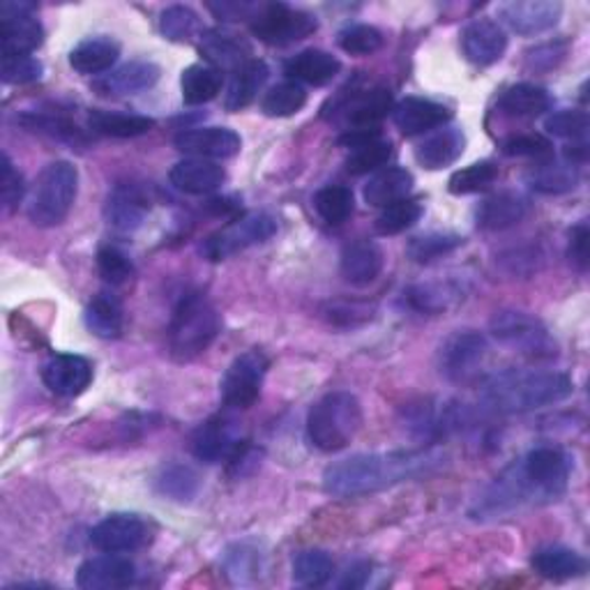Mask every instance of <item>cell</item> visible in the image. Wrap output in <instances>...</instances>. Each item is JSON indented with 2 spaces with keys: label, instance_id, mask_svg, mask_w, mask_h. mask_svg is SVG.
<instances>
[{
  "label": "cell",
  "instance_id": "cell-17",
  "mask_svg": "<svg viewBox=\"0 0 590 590\" xmlns=\"http://www.w3.org/2000/svg\"><path fill=\"white\" fill-rule=\"evenodd\" d=\"M508 49L506 29L491 19H475L462 31V52L473 65H493Z\"/></svg>",
  "mask_w": 590,
  "mask_h": 590
},
{
  "label": "cell",
  "instance_id": "cell-12",
  "mask_svg": "<svg viewBox=\"0 0 590 590\" xmlns=\"http://www.w3.org/2000/svg\"><path fill=\"white\" fill-rule=\"evenodd\" d=\"M150 540V529L139 514L116 512L104 517L100 524L90 531V542L102 554H129L146 547Z\"/></svg>",
  "mask_w": 590,
  "mask_h": 590
},
{
  "label": "cell",
  "instance_id": "cell-24",
  "mask_svg": "<svg viewBox=\"0 0 590 590\" xmlns=\"http://www.w3.org/2000/svg\"><path fill=\"white\" fill-rule=\"evenodd\" d=\"M383 263V249L374 240H353L342 252V277L353 286H367L381 275Z\"/></svg>",
  "mask_w": 590,
  "mask_h": 590
},
{
  "label": "cell",
  "instance_id": "cell-53",
  "mask_svg": "<svg viewBox=\"0 0 590 590\" xmlns=\"http://www.w3.org/2000/svg\"><path fill=\"white\" fill-rule=\"evenodd\" d=\"M326 319L334 326H360V324H367L372 316H374V309L370 305H362V303H330L326 307Z\"/></svg>",
  "mask_w": 590,
  "mask_h": 590
},
{
  "label": "cell",
  "instance_id": "cell-45",
  "mask_svg": "<svg viewBox=\"0 0 590 590\" xmlns=\"http://www.w3.org/2000/svg\"><path fill=\"white\" fill-rule=\"evenodd\" d=\"M462 245H464V238L455 234H427L408 242L406 252L416 263H431L450 252H455V249Z\"/></svg>",
  "mask_w": 590,
  "mask_h": 590
},
{
  "label": "cell",
  "instance_id": "cell-55",
  "mask_svg": "<svg viewBox=\"0 0 590 590\" xmlns=\"http://www.w3.org/2000/svg\"><path fill=\"white\" fill-rule=\"evenodd\" d=\"M21 125H26L33 132H44L58 136V139H79L81 132L77 129V125H72L70 121L65 118H56V116H35V113H26V116H21Z\"/></svg>",
  "mask_w": 590,
  "mask_h": 590
},
{
  "label": "cell",
  "instance_id": "cell-8",
  "mask_svg": "<svg viewBox=\"0 0 590 590\" xmlns=\"http://www.w3.org/2000/svg\"><path fill=\"white\" fill-rule=\"evenodd\" d=\"M268 367H270V360L263 351L252 349V351L240 353L222 376V383H219L222 401L229 408H238V411H245V408L254 406L261 397Z\"/></svg>",
  "mask_w": 590,
  "mask_h": 590
},
{
  "label": "cell",
  "instance_id": "cell-14",
  "mask_svg": "<svg viewBox=\"0 0 590 590\" xmlns=\"http://www.w3.org/2000/svg\"><path fill=\"white\" fill-rule=\"evenodd\" d=\"M245 441L236 422L226 416H213L206 422H201L192 436V452L198 462L217 464L222 459H231L236 450Z\"/></svg>",
  "mask_w": 590,
  "mask_h": 590
},
{
  "label": "cell",
  "instance_id": "cell-27",
  "mask_svg": "<svg viewBox=\"0 0 590 590\" xmlns=\"http://www.w3.org/2000/svg\"><path fill=\"white\" fill-rule=\"evenodd\" d=\"M198 49L215 70H238L242 63L249 60V54H252V47L229 31L203 33Z\"/></svg>",
  "mask_w": 590,
  "mask_h": 590
},
{
  "label": "cell",
  "instance_id": "cell-5",
  "mask_svg": "<svg viewBox=\"0 0 590 590\" xmlns=\"http://www.w3.org/2000/svg\"><path fill=\"white\" fill-rule=\"evenodd\" d=\"M79 192V171L72 162H52L39 173L31 203L29 217L35 226L52 229L70 215Z\"/></svg>",
  "mask_w": 590,
  "mask_h": 590
},
{
  "label": "cell",
  "instance_id": "cell-11",
  "mask_svg": "<svg viewBox=\"0 0 590 590\" xmlns=\"http://www.w3.org/2000/svg\"><path fill=\"white\" fill-rule=\"evenodd\" d=\"M31 3H3L0 5V47L3 56H33L42 47L44 29L35 19Z\"/></svg>",
  "mask_w": 590,
  "mask_h": 590
},
{
  "label": "cell",
  "instance_id": "cell-25",
  "mask_svg": "<svg viewBox=\"0 0 590 590\" xmlns=\"http://www.w3.org/2000/svg\"><path fill=\"white\" fill-rule=\"evenodd\" d=\"M393 109L395 104L390 90L372 88L353 95L339 111L344 113V121L351 125V129H374L383 118H388Z\"/></svg>",
  "mask_w": 590,
  "mask_h": 590
},
{
  "label": "cell",
  "instance_id": "cell-31",
  "mask_svg": "<svg viewBox=\"0 0 590 590\" xmlns=\"http://www.w3.org/2000/svg\"><path fill=\"white\" fill-rule=\"evenodd\" d=\"M535 572L552 581L577 579L586 572V558L570 547H544L533 554Z\"/></svg>",
  "mask_w": 590,
  "mask_h": 590
},
{
  "label": "cell",
  "instance_id": "cell-20",
  "mask_svg": "<svg viewBox=\"0 0 590 590\" xmlns=\"http://www.w3.org/2000/svg\"><path fill=\"white\" fill-rule=\"evenodd\" d=\"M160 77H162L160 65H155L150 60H132L116 67V70H111L109 75L100 77L93 83V88L98 90V95H104V98L136 95L152 88L157 81H160Z\"/></svg>",
  "mask_w": 590,
  "mask_h": 590
},
{
  "label": "cell",
  "instance_id": "cell-40",
  "mask_svg": "<svg viewBox=\"0 0 590 590\" xmlns=\"http://www.w3.org/2000/svg\"><path fill=\"white\" fill-rule=\"evenodd\" d=\"M305 104H307V90L295 81H284L272 86L263 95L261 111L270 118H288L303 111Z\"/></svg>",
  "mask_w": 590,
  "mask_h": 590
},
{
  "label": "cell",
  "instance_id": "cell-38",
  "mask_svg": "<svg viewBox=\"0 0 590 590\" xmlns=\"http://www.w3.org/2000/svg\"><path fill=\"white\" fill-rule=\"evenodd\" d=\"M529 185L533 192L537 194H565L572 192L579 185V169L575 164H556V162H547L535 167L529 175Z\"/></svg>",
  "mask_w": 590,
  "mask_h": 590
},
{
  "label": "cell",
  "instance_id": "cell-60",
  "mask_svg": "<svg viewBox=\"0 0 590 590\" xmlns=\"http://www.w3.org/2000/svg\"><path fill=\"white\" fill-rule=\"evenodd\" d=\"M367 579H370V565H355L353 570H349L347 579L339 586H342V588H362L367 583Z\"/></svg>",
  "mask_w": 590,
  "mask_h": 590
},
{
  "label": "cell",
  "instance_id": "cell-49",
  "mask_svg": "<svg viewBox=\"0 0 590 590\" xmlns=\"http://www.w3.org/2000/svg\"><path fill=\"white\" fill-rule=\"evenodd\" d=\"M339 47L351 56H372L383 47V33L370 24H353L339 33Z\"/></svg>",
  "mask_w": 590,
  "mask_h": 590
},
{
  "label": "cell",
  "instance_id": "cell-30",
  "mask_svg": "<svg viewBox=\"0 0 590 590\" xmlns=\"http://www.w3.org/2000/svg\"><path fill=\"white\" fill-rule=\"evenodd\" d=\"M121 56V44L111 37H88L79 42L70 54V65L81 75H102L116 65Z\"/></svg>",
  "mask_w": 590,
  "mask_h": 590
},
{
  "label": "cell",
  "instance_id": "cell-15",
  "mask_svg": "<svg viewBox=\"0 0 590 590\" xmlns=\"http://www.w3.org/2000/svg\"><path fill=\"white\" fill-rule=\"evenodd\" d=\"M173 146L180 152L201 157V160H229L240 152L242 139L229 127H196L180 132Z\"/></svg>",
  "mask_w": 590,
  "mask_h": 590
},
{
  "label": "cell",
  "instance_id": "cell-35",
  "mask_svg": "<svg viewBox=\"0 0 590 590\" xmlns=\"http://www.w3.org/2000/svg\"><path fill=\"white\" fill-rule=\"evenodd\" d=\"M155 489L160 496L178 503H190L201 489L198 473L188 464H169L155 478Z\"/></svg>",
  "mask_w": 590,
  "mask_h": 590
},
{
  "label": "cell",
  "instance_id": "cell-57",
  "mask_svg": "<svg viewBox=\"0 0 590 590\" xmlns=\"http://www.w3.org/2000/svg\"><path fill=\"white\" fill-rule=\"evenodd\" d=\"M588 240H590L588 224L579 222L570 231V247H567V257H570V261L581 272H586V268H588Z\"/></svg>",
  "mask_w": 590,
  "mask_h": 590
},
{
  "label": "cell",
  "instance_id": "cell-44",
  "mask_svg": "<svg viewBox=\"0 0 590 590\" xmlns=\"http://www.w3.org/2000/svg\"><path fill=\"white\" fill-rule=\"evenodd\" d=\"M496 178H498V167L493 162H489V160L475 162L466 169H459V171L452 173L447 190H450V194H455V196L485 192L496 183Z\"/></svg>",
  "mask_w": 590,
  "mask_h": 590
},
{
  "label": "cell",
  "instance_id": "cell-47",
  "mask_svg": "<svg viewBox=\"0 0 590 590\" xmlns=\"http://www.w3.org/2000/svg\"><path fill=\"white\" fill-rule=\"evenodd\" d=\"M160 31L171 42H190L201 31V19L188 5H171L160 14Z\"/></svg>",
  "mask_w": 590,
  "mask_h": 590
},
{
  "label": "cell",
  "instance_id": "cell-37",
  "mask_svg": "<svg viewBox=\"0 0 590 590\" xmlns=\"http://www.w3.org/2000/svg\"><path fill=\"white\" fill-rule=\"evenodd\" d=\"M183 102L190 106L213 102L222 90V72L211 65H190L180 77Z\"/></svg>",
  "mask_w": 590,
  "mask_h": 590
},
{
  "label": "cell",
  "instance_id": "cell-19",
  "mask_svg": "<svg viewBox=\"0 0 590 590\" xmlns=\"http://www.w3.org/2000/svg\"><path fill=\"white\" fill-rule=\"evenodd\" d=\"M464 148H466V134L462 132V127L443 125L427 134L416 146V160L427 171H441L455 164L464 155Z\"/></svg>",
  "mask_w": 590,
  "mask_h": 590
},
{
  "label": "cell",
  "instance_id": "cell-34",
  "mask_svg": "<svg viewBox=\"0 0 590 590\" xmlns=\"http://www.w3.org/2000/svg\"><path fill=\"white\" fill-rule=\"evenodd\" d=\"M90 129L113 136V139H134V136L148 134L155 127V121L148 116H136V113H116V111H102L95 109L88 116Z\"/></svg>",
  "mask_w": 590,
  "mask_h": 590
},
{
  "label": "cell",
  "instance_id": "cell-29",
  "mask_svg": "<svg viewBox=\"0 0 590 590\" xmlns=\"http://www.w3.org/2000/svg\"><path fill=\"white\" fill-rule=\"evenodd\" d=\"M268 75H270V70L263 60L249 58L247 63H242L238 70H234L229 88H226V98H224L226 111L236 113V111L247 109L249 104H252L263 90Z\"/></svg>",
  "mask_w": 590,
  "mask_h": 590
},
{
  "label": "cell",
  "instance_id": "cell-28",
  "mask_svg": "<svg viewBox=\"0 0 590 590\" xmlns=\"http://www.w3.org/2000/svg\"><path fill=\"white\" fill-rule=\"evenodd\" d=\"M413 173L406 171L401 167H390V169H381L378 173H374L365 190H362V196L374 208H388L397 201L408 198V194L413 192Z\"/></svg>",
  "mask_w": 590,
  "mask_h": 590
},
{
  "label": "cell",
  "instance_id": "cell-41",
  "mask_svg": "<svg viewBox=\"0 0 590 590\" xmlns=\"http://www.w3.org/2000/svg\"><path fill=\"white\" fill-rule=\"evenodd\" d=\"M334 563L324 549H305L293 558V581L305 588H319L330 581Z\"/></svg>",
  "mask_w": 590,
  "mask_h": 590
},
{
  "label": "cell",
  "instance_id": "cell-48",
  "mask_svg": "<svg viewBox=\"0 0 590 590\" xmlns=\"http://www.w3.org/2000/svg\"><path fill=\"white\" fill-rule=\"evenodd\" d=\"M588 127H590L588 113L579 111V109L556 111L547 121H544V129H547V134L558 136V139H570L575 144L586 139Z\"/></svg>",
  "mask_w": 590,
  "mask_h": 590
},
{
  "label": "cell",
  "instance_id": "cell-42",
  "mask_svg": "<svg viewBox=\"0 0 590 590\" xmlns=\"http://www.w3.org/2000/svg\"><path fill=\"white\" fill-rule=\"evenodd\" d=\"M424 213L422 201L418 198H404L393 203V206L383 208V213L376 217L374 229L378 236H397L404 234L406 229H411L420 222Z\"/></svg>",
  "mask_w": 590,
  "mask_h": 590
},
{
  "label": "cell",
  "instance_id": "cell-54",
  "mask_svg": "<svg viewBox=\"0 0 590 590\" xmlns=\"http://www.w3.org/2000/svg\"><path fill=\"white\" fill-rule=\"evenodd\" d=\"M3 173H0V196H3V206L5 211H14L19 206V201L24 198L26 185H24V175L19 173V169L12 164L10 155H3Z\"/></svg>",
  "mask_w": 590,
  "mask_h": 590
},
{
  "label": "cell",
  "instance_id": "cell-1",
  "mask_svg": "<svg viewBox=\"0 0 590 590\" xmlns=\"http://www.w3.org/2000/svg\"><path fill=\"white\" fill-rule=\"evenodd\" d=\"M445 462L441 450H399L353 455L334 462L324 473V489L337 498H358L376 493L399 483L427 478Z\"/></svg>",
  "mask_w": 590,
  "mask_h": 590
},
{
  "label": "cell",
  "instance_id": "cell-46",
  "mask_svg": "<svg viewBox=\"0 0 590 590\" xmlns=\"http://www.w3.org/2000/svg\"><path fill=\"white\" fill-rule=\"evenodd\" d=\"M395 148L390 141L376 139L365 146H358L351 150L349 160H347V171L353 175H365L372 171H378L381 167L388 164L393 160Z\"/></svg>",
  "mask_w": 590,
  "mask_h": 590
},
{
  "label": "cell",
  "instance_id": "cell-56",
  "mask_svg": "<svg viewBox=\"0 0 590 590\" xmlns=\"http://www.w3.org/2000/svg\"><path fill=\"white\" fill-rule=\"evenodd\" d=\"M567 54V44L565 42H547L542 47H535L526 56V67L531 72H549L556 70V67L563 63Z\"/></svg>",
  "mask_w": 590,
  "mask_h": 590
},
{
  "label": "cell",
  "instance_id": "cell-32",
  "mask_svg": "<svg viewBox=\"0 0 590 590\" xmlns=\"http://www.w3.org/2000/svg\"><path fill=\"white\" fill-rule=\"evenodd\" d=\"M148 213V198L136 188H118L106 201V219L118 231H134L144 224Z\"/></svg>",
  "mask_w": 590,
  "mask_h": 590
},
{
  "label": "cell",
  "instance_id": "cell-50",
  "mask_svg": "<svg viewBox=\"0 0 590 590\" xmlns=\"http://www.w3.org/2000/svg\"><path fill=\"white\" fill-rule=\"evenodd\" d=\"M98 270H100V275L113 286L125 284L134 275V265L129 257L123 252V249L111 247V245L102 247L98 252Z\"/></svg>",
  "mask_w": 590,
  "mask_h": 590
},
{
  "label": "cell",
  "instance_id": "cell-58",
  "mask_svg": "<svg viewBox=\"0 0 590 590\" xmlns=\"http://www.w3.org/2000/svg\"><path fill=\"white\" fill-rule=\"evenodd\" d=\"M254 552H249L245 544H238L236 552H229V556H226V570H229L231 575H238L240 579L249 572H254Z\"/></svg>",
  "mask_w": 590,
  "mask_h": 590
},
{
  "label": "cell",
  "instance_id": "cell-26",
  "mask_svg": "<svg viewBox=\"0 0 590 590\" xmlns=\"http://www.w3.org/2000/svg\"><path fill=\"white\" fill-rule=\"evenodd\" d=\"M339 70H342V63L324 49H305L284 65V72L295 83L307 86H328L339 75Z\"/></svg>",
  "mask_w": 590,
  "mask_h": 590
},
{
  "label": "cell",
  "instance_id": "cell-23",
  "mask_svg": "<svg viewBox=\"0 0 590 590\" xmlns=\"http://www.w3.org/2000/svg\"><path fill=\"white\" fill-rule=\"evenodd\" d=\"M169 180L175 190L201 196V194H211V192L219 190L226 180V171L211 160L190 157V160L173 164Z\"/></svg>",
  "mask_w": 590,
  "mask_h": 590
},
{
  "label": "cell",
  "instance_id": "cell-43",
  "mask_svg": "<svg viewBox=\"0 0 590 590\" xmlns=\"http://www.w3.org/2000/svg\"><path fill=\"white\" fill-rule=\"evenodd\" d=\"M355 208L353 192L344 185H328L324 190L316 192L314 196V211L319 213V217L326 224H344Z\"/></svg>",
  "mask_w": 590,
  "mask_h": 590
},
{
  "label": "cell",
  "instance_id": "cell-21",
  "mask_svg": "<svg viewBox=\"0 0 590 590\" xmlns=\"http://www.w3.org/2000/svg\"><path fill=\"white\" fill-rule=\"evenodd\" d=\"M452 118V111L434 100L424 98H406L393 109V121L401 134L416 136L424 132H434Z\"/></svg>",
  "mask_w": 590,
  "mask_h": 590
},
{
  "label": "cell",
  "instance_id": "cell-52",
  "mask_svg": "<svg viewBox=\"0 0 590 590\" xmlns=\"http://www.w3.org/2000/svg\"><path fill=\"white\" fill-rule=\"evenodd\" d=\"M503 152L510 157H535V160H542V157L552 155V141L544 139L542 134H517L503 144Z\"/></svg>",
  "mask_w": 590,
  "mask_h": 590
},
{
  "label": "cell",
  "instance_id": "cell-10",
  "mask_svg": "<svg viewBox=\"0 0 590 590\" xmlns=\"http://www.w3.org/2000/svg\"><path fill=\"white\" fill-rule=\"evenodd\" d=\"M489 353L485 334L459 330L445 339L441 349V374L452 383H468L480 374Z\"/></svg>",
  "mask_w": 590,
  "mask_h": 590
},
{
  "label": "cell",
  "instance_id": "cell-22",
  "mask_svg": "<svg viewBox=\"0 0 590 590\" xmlns=\"http://www.w3.org/2000/svg\"><path fill=\"white\" fill-rule=\"evenodd\" d=\"M529 215V201L517 192H498L475 211V224L483 231H506Z\"/></svg>",
  "mask_w": 590,
  "mask_h": 590
},
{
  "label": "cell",
  "instance_id": "cell-33",
  "mask_svg": "<svg viewBox=\"0 0 590 590\" xmlns=\"http://www.w3.org/2000/svg\"><path fill=\"white\" fill-rule=\"evenodd\" d=\"M498 106L512 118H537L552 109V95L542 86L517 83L506 90Z\"/></svg>",
  "mask_w": 590,
  "mask_h": 590
},
{
  "label": "cell",
  "instance_id": "cell-59",
  "mask_svg": "<svg viewBox=\"0 0 590 590\" xmlns=\"http://www.w3.org/2000/svg\"><path fill=\"white\" fill-rule=\"evenodd\" d=\"M211 12H215V16L219 21H240V19H252L257 14V8L249 3H211L208 5Z\"/></svg>",
  "mask_w": 590,
  "mask_h": 590
},
{
  "label": "cell",
  "instance_id": "cell-3",
  "mask_svg": "<svg viewBox=\"0 0 590 590\" xmlns=\"http://www.w3.org/2000/svg\"><path fill=\"white\" fill-rule=\"evenodd\" d=\"M222 332V316L206 295L194 291L180 298L169 326V353L175 362H192L206 353Z\"/></svg>",
  "mask_w": 590,
  "mask_h": 590
},
{
  "label": "cell",
  "instance_id": "cell-4",
  "mask_svg": "<svg viewBox=\"0 0 590 590\" xmlns=\"http://www.w3.org/2000/svg\"><path fill=\"white\" fill-rule=\"evenodd\" d=\"M362 404L355 395L339 390L321 397L307 416V439L321 452L344 450L362 429Z\"/></svg>",
  "mask_w": 590,
  "mask_h": 590
},
{
  "label": "cell",
  "instance_id": "cell-51",
  "mask_svg": "<svg viewBox=\"0 0 590 590\" xmlns=\"http://www.w3.org/2000/svg\"><path fill=\"white\" fill-rule=\"evenodd\" d=\"M44 67L35 56H3L0 77L10 86H24L42 79Z\"/></svg>",
  "mask_w": 590,
  "mask_h": 590
},
{
  "label": "cell",
  "instance_id": "cell-16",
  "mask_svg": "<svg viewBox=\"0 0 590 590\" xmlns=\"http://www.w3.org/2000/svg\"><path fill=\"white\" fill-rule=\"evenodd\" d=\"M136 581V565L121 554L88 558L77 572V586L83 590H121Z\"/></svg>",
  "mask_w": 590,
  "mask_h": 590
},
{
  "label": "cell",
  "instance_id": "cell-18",
  "mask_svg": "<svg viewBox=\"0 0 590 590\" xmlns=\"http://www.w3.org/2000/svg\"><path fill=\"white\" fill-rule=\"evenodd\" d=\"M42 381L54 395L79 397L93 383V365L81 355L60 353L44 365Z\"/></svg>",
  "mask_w": 590,
  "mask_h": 590
},
{
  "label": "cell",
  "instance_id": "cell-39",
  "mask_svg": "<svg viewBox=\"0 0 590 590\" xmlns=\"http://www.w3.org/2000/svg\"><path fill=\"white\" fill-rule=\"evenodd\" d=\"M462 288L452 286V284H418L413 288H408L404 293V298L408 307H413L416 311L422 314H441L450 305H455L459 300Z\"/></svg>",
  "mask_w": 590,
  "mask_h": 590
},
{
  "label": "cell",
  "instance_id": "cell-2",
  "mask_svg": "<svg viewBox=\"0 0 590 590\" xmlns=\"http://www.w3.org/2000/svg\"><path fill=\"white\" fill-rule=\"evenodd\" d=\"M575 393L572 378L554 370H508L483 385V401L493 413H529Z\"/></svg>",
  "mask_w": 590,
  "mask_h": 590
},
{
  "label": "cell",
  "instance_id": "cell-13",
  "mask_svg": "<svg viewBox=\"0 0 590 590\" xmlns=\"http://www.w3.org/2000/svg\"><path fill=\"white\" fill-rule=\"evenodd\" d=\"M563 14L556 0H510L498 8V16L517 35H540L552 31Z\"/></svg>",
  "mask_w": 590,
  "mask_h": 590
},
{
  "label": "cell",
  "instance_id": "cell-6",
  "mask_svg": "<svg viewBox=\"0 0 590 590\" xmlns=\"http://www.w3.org/2000/svg\"><path fill=\"white\" fill-rule=\"evenodd\" d=\"M491 334L498 344H503L531 360H554L558 344L537 316L503 309L491 319Z\"/></svg>",
  "mask_w": 590,
  "mask_h": 590
},
{
  "label": "cell",
  "instance_id": "cell-36",
  "mask_svg": "<svg viewBox=\"0 0 590 590\" xmlns=\"http://www.w3.org/2000/svg\"><path fill=\"white\" fill-rule=\"evenodd\" d=\"M86 328L100 339H116L123 332V307L116 298L100 293L86 307Z\"/></svg>",
  "mask_w": 590,
  "mask_h": 590
},
{
  "label": "cell",
  "instance_id": "cell-7",
  "mask_svg": "<svg viewBox=\"0 0 590 590\" xmlns=\"http://www.w3.org/2000/svg\"><path fill=\"white\" fill-rule=\"evenodd\" d=\"M277 234V222L268 213H249L240 219L224 226L217 234L208 236L201 245V252L208 261H224L238 252H245L247 247L261 245Z\"/></svg>",
  "mask_w": 590,
  "mask_h": 590
},
{
  "label": "cell",
  "instance_id": "cell-9",
  "mask_svg": "<svg viewBox=\"0 0 590 590\" xmlns=\"http://www.w3.org/2000/svg\"><path fill=\"white\" fill-rule=\"evenodd\" d=\"M319 29V21L309 12L293 10L284 3H270L257 10L252 16V33L272 47H284V44L305 39Z\"/></svg>",
  "mask_w": 590,
  "mask_h": 590
}]
</instances>
